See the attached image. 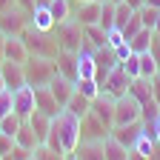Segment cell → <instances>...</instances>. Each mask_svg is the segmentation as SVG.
<instances>
[{
    "mask_svg": "<svg viewBox=\"0 0 160 160\" xmlns=\"http://www.w3.org/2000/svg\"><path fill=\"white\" fill-rule=\"evenodd\" d=\"M52 126H54V132L60 134V146H63L66 157H72L74 149H77V143H80V117L72 114L69 109H60L57 117L52 120Z\"/></svg>",
    "mask_w": 160,
    "mask_h": 160,
    "instance_id": "1",
    "label": "cell"
},
{
    "mask_svg": "<svg viewBox=\"0 0 160 160\" xmlns=\"http://www.w3.org/2000/svg\"><path fill=\"white\" fill-rule=\"evenodd\" d=\"M23 72H26V83L29 86H49V80L57 74V63H54V57L29 54L26 63H23Z\"/></svg>",
    "mask_w": 160,
    "mask_h": 160,
    "instance_id": "2",
    "label": "cell"
},
{
    "mask_svg": "<svg viewBox=\"0 0 160 160\" xmlns=\"http://www.w3.org/2000/svg\"><path fill=\"white\" fill-rule=\"evenodd\" d=\"M23 43L29 49V54H40V57H57L60 46H57V37H49V32H37L32 26H26L20 32Z\"/></svg>",
    "mask_w": 160,
    "mask_h": 160,
    "instance_id": "3",
    "label": "cell"
},
{
    "mask_svg": "<svg viewBox=\"0 0 160 160\" xmlns=\"http://www.w3.org/2000/svg\"><path fill=\"white\" fill-rule=\"evenodd\" d=\"M129 94L143 106V114H157V100H154V77H132Z\"/></svg>",
    "mask_w": 160,
    "mask_h": 160,
    "instance_id": "4",
    "label": "cell"
},
{
    "mask_svg": "<svg viewBox=\"0 0 160 160\" xmlns=\"http://www.w3.org/2000/svg\"><path fill=\"white\" fill-rule=\"evenodd\" d=\"M83 26L77 23L74 17L63 20V23H57V46L66 49V52H80V46H83Z\"/></svg>",
    "mask_w": 160,
    "mask_h": 160,
    "instance_id": "5",
    "label": "cell"
},
{
    "mask_svg": "<svg viewBox=\"0 0 160 160\" xmlns=\"http://www.w3.org/2000/svg\"><path fill=\"white\" fill-rule=\"evenodd\" d=\"M143 120V106L126 92L114 100V126H126V123H137Z\"/></svg>",
    "mask_w": 160,
    "mask_h": 160,
    "instance_id": "6",
    "label": "cell"
},
{
    "mask_svg": "<svg viewBox=\"0 0 160 160\" xmlns=\"http://www.w3.org/2000/svg\"><path fill=\"white\" fill-rule=\"evenodd\" d=\"M129 83H132V77L126 74L123 63H117V66H114V69L103 77L100 89H103V92H109L112 97H120V94H126V92H129Z\"/></svg>",
    "mask_w": 160,
    "mask_h": 160,
    "instance_id": "7",
    "label": "cell"
},
{
    "mask_svg": "<svg viewBox=\"0 0 160 160\" xmlns=\"http://www.w3.org/2000/svg\"><path fill=\"white\" fill-rule=\"evenodd\" d=\"M114 100H117V97H112L109 92H103V89H100V94L92 100V109H89L97 120H103L109 129L114 126Z\"/></svg>",
    "mask_w": 160,
    "mask_h": 160,
    "instance_id": "8",
    "label": "cell"
},
{
    "mask_svg": "<svg viewBox=\"0 0 160 160\" xmlns=\"http://www.w3.org/2000/svg\"><path fill=\"white\" fill-rule=\"evenodd\" d=\"M100 6H103V0H77V6L72 9V17L80 26L100 23Z\"/></svg>",
    "mask_w": 160,
    "mask_h": 160,
    "instance_id": "9",
    "label": "cell"
},
{
    "mask_svg": "<svg viewBox=\"0 0 160 160\" xmlns=\"http://www.w3.org/2000/svg\"><path fill=\"white\" fill-rule=\"evenodd\" d=\"M109 134V126L103 120H97L92 112L80 117V140H103Z\"/></svg>",
    "mask_w": 160,
    "mask_h": 160,
    "instance_id": "10",
    "label": "cell"
},
{
    "mask_svg": "<svg viewBox=\"0 0 160 160\" xmlns=\"http://www.w3.org/2000/svg\"><path fill=\"white\" fill-rule=\"evenodd\" d=\"M0 77H3V83L9 89H17L26 83V72H23V63H17V60H0Z\"/></svg>",
    "mask_w": 160,
    "mask_h": 160,
    "instance_id": "11",
    "label": "cell"
},
{
    "mask_svg": "<svg viewBox=\"0 0 160 160\" xmlns=\"http://www.w3.org/2000/svg\"><path fill=\"white\" fill-rule=\"evenodd\" d=\"M34 109H37V106H34V86H29V83L17 86V89H14V112L26 120Z\"/></svg>",
    "mask_w": 160,
    "mask_h": 160,
    "instance_id": "12",
    "label": "cell"
},
{
    "mask_svg": "<svg viewBox=\"0 0 160 160\" xmlns=\"http://www.w3.org/2000/svg\"><path fill=\"white\" fill-rule=\"evenodd\" d=\"M29 26L37 29V32H52L54 29V17H52L49 3H34V9L29 12Z\"/></svg>",
    "mask_w": 160,
    "mask_h": 160,
    "instance_id": "13",
    "label": "cell"
},
{
    "mask_svg": "<svg viewBox=\"0 0 160 160\" xmlns=\"http://www.w3.org/2000/svg\"><path fill=\"white\" fill-rule=\"evenodd\" d=\"M34 106H37V112H43V114H49V117H57V112L63 109V106L54 100V94H52L49 86H34Z\"/></svg>",
    "mask_w": 160,
    "mask_h": 160,
    "instance_id": "14",
    "label": "cell"
},
{
    "mask_svg": "<svg viewBox=\"0 0 160 160\" xmlns=\"http://www.w3.org/2000/svg\"><path fill=\"white\" fill-rule=\"evenodd\" d=\"M140 132H143V120H137V123H126V126H112V129H109V134H112L114 140H120L129 152H132V146H134V140L140 137Z\"/></svg>",
    "mask_w": 160,
    "mask_h": 160,
    "instance_id": "15",
    "label": "cell"
},
{
    "mask_svg": "<svg viewBox=\"0 0 160 160\" xmlns=\"http://www.w3.org/2000/svg\"><path fill=\"white\" fill-rule=\"evenodd\" d=\"M94 63H97V80L103 83V77L120 63V60H117V54H114L112 46H100V49H94Z\"/></svg>",
    "mask_w": 160,
    "mask_h": 160,
    "instance_id": "16",
    "label": "cell"
},
{
    "mask_svg": "<svg viewBox=\"0 0 160 160\" xmlns=\"http://www.w3.org/2000/svg\"><path fill=\"white\" fill-rule=\"evenodd\" d=\"M26 26H29V17H23L14 6L6 9V12H0V29H3L6 34H20Z\"/></svg>",
    "mask_w": 160,
    "mask_h": 160,
    "instance_id": "17",
    "label": "cell"
},
{
    "mask_svg": "<svg viewBox=\"0 0 160 160\" xmlns=\"http://www.w3.org/2000/svg\"><path fill=\"white\" fill-rule=\"evenodd\" d=\"M3 57H6V60H17V63H26L29 49H26V43H23V37H20V34H6Z\"/></svg>",
    "mask_w": 160,
    "mask_h": 160,
    "instance_id": "18",
    "label": "cell"
},
{
    "mask_svg": "<svg viewBox=\"0 0 160 160\" xmlns=\"http://www.w3.org/2000/svg\"><path fill=\"white\" fill-rule=\"evenodd\" d=\"M49 89H52V94H54V100L60 106H66L69 103V97H72V92H74V80H69V77H63V74H54L52 80H49Z\"/></svg>",
    "mask_w": 160,
    "mask_h": 160,
    "instance_id": "19",
    "label": "cell"
},
{
    "mask_svg": "<svg viewBox=\"0 0 160 160\" xmlns=\"http://www.w3.org/2000/svg\"><path fill=\"white\" fill-rule=\"evenodd\" d=\"M54 63H57V72L69 77V80H77V52H66V49H60L57 57H54Z\"/></svg>",
    "mask_w": 160,
    "mask_h": 160,
    "instance_id": "20",
    "label": "cell"
},
{
    "mask_svg": "<svg viewBox=\"0 0 160 160\" xmlns=\"http://www.w3.org/2000/svg\"><path fill=\"white\" fill-rule=\"evenodd\" d=\"M72 157H80V160H94V157H103V140H80Z\"/></svg>",
    "mask_w": 160,
    "mask_h": 160,
    "instance_id": "21",
    "label": "cell"
},
{
    "mask_svg": "<svg viewBox=\"0 0 160 160\" xmlns=\"http://www.w3.org/2000/svg\"><path fill=\"white\" fill-rule=\"evenodd\" d=\"M83 40L92 46V49H100V46H109V37H106V29L100 23H89L83 26Z\"/></svg>",
    "mask_w": 160,
    "mask_h": 160,
    "instance_id": "22",
    "label": "cell"
},
{
    "mask_svg": "<svg viewBox=\"0 0 160 160\" xmlns=\"http://www.w3.org/2000/svg\"><path fill=\"white\" fill-rule=\"evenodd\" d=\"M103 157H109V160H126V157H132V152L120 143V140H114L112 134H106L103 137Z\"/></svg>",
    "mask_w": 160,
    "mask_h": 160,
    "instance_id": "23",
    "label": "cell"
},
{
    "mask_svg": "<svg viewBox=\"0 0 160 160\" xmlns=\"http://www.w3.org/2000/svg\"><path fill=\"white\" fill-rule=\"evenodd\" d=\"M26 120H29V126L34 129V134L40 137V143H43L46 134H49V129H52V120H54V117H49V114H43V112H37V109H34Z\"/></svg>",
    "mask_w": 160,
    "mask_h": 160,
    "instance_id": "24",
    "label": "cell"
},
{
    "mask_svg": "<svg viewBox=\"0 0 160 160\" xmlns=\"http://www.w3.org/2000/svg\"><path fill=\"white\" fill-rule=\"evenodd\" d=\"M152 40H154V32L143 26L140 32H134V34L129 37V46H132V52L143 54V52H149V49H152Z\"/></svg>",
    "mask_w": 160,
    "mask_h": 160,
    "instance_id": "25",
    "label": "cell"
},
{
    "mask_svg": "<svg viewBox=\"0 0 160 160\" xmlns=\"http://www.w3.org/2000/svg\"><path fill=\"white\" fill-rule=\"evenodd\" d=\"M14 143H17V146H23V149H29V152H34V146L40 143V137H37V134H34V129L29 126V120H23V126L17 129Z\"/></svg>",
    "mask_w": 160,
    "mask_h": 160,
    "instance_id": "26",
    "label": "cell"
},
{
    "mask_svg": "<svg viewBox=\"0 0 160 160\" xmlns=\"http://www.w3.org/2000/svg\"><path fill=\"white\" fill-rule=\"evenodd\" d=\"M63 109H69V112H72V114H77V117H83V114H89V109H92V100L74 89V92H72V97H69V103H66Z\"/></svg>",
    "mask_w": 160,
    "mask_h": 160,
    "instance_id": "27",
    "label": "cell"
},
{
    "mask_svg": "<svg viewBox=\"0 0 160 160\" xmlns=\"http://www.w3.org/2000/svg\"><path fill=\"white\" fill-rule=\"evenodd\" d=\"M74 89H77L80 94H86L89 100H94V97L100 94V80H97V77H77V80H74Z\"/></svg>",
    "mask_w": 160,
    "mask_h": 160,
    "instance_id": "28",
    "label": "cell"
},
{
    "mask_svg": "<svg viewBox=\"0 0 160 160\" xmlns=\"http://www.w3.org/2000/svg\"><path fill=\"white\" fill-rule=\"evenodd\" d=\"M49 9H52L54 26H57V23H63V20L72 17V0H49Z\"/></svg>",
    "mask_w": 160,
    "mask_h": 160,
    "instance_id": "29",
    "label": "cell"
},
{
    "mask_svg": "<svg viewBox=\"0 0 160 160\" xmlns=\"http://www.w3.org/2000/svg\"><path fill=\"white\" fill-rule=\"evenodd\" d=\"M23 126V117H20L17 112H9L0 117V132H6V134H17V129Z\"/></svg>",
    "mask_w": 160,
    "mask_h": 160,
    "instance_id": "30",
    "label": "cell"
},
{
    "mask_svg": "<svg viewBox=\"0 0 160 160\" xmlns=\"http://www.w3.org/2000/svg\"><path fill=\"white\" fill-rule=\"evenodd\" d=\"M157 60H154V54L152 52H143L140 54V77H154L157 74Z\"/></svg>",
    "mask_w": 160,
    "mask_h": 160,
    "instance_id": "31",
    "label": "cell"
},
{
    "mask_svg": "<svg viewBox=\"0 0 160 160\" xmlns=\"http://www.w3.org/2000/svg\"><path fill=\"white\" fill-rule=\"evenodd\" d=\"M137 14H140V20H143V26H146V29H154L157 17H160V9H154V6H149V3H143V6L137 9Z\"/></svg>",
    "mask_w": 160,
    "mask_h": 160,
    "instance_id": "32",
    "label": "cell"
},
{
    "mask_svg": "<svg viewBox=\"0 0 160 160\" xmlns=\"http://www.w3.org/2000/svg\"><path fill=\"white\" fill-rule=\"evenodd\" d=\"M100 26H103L106 32L114 26V3L112 0H103V6H100Z\"/></svg>",
    "mask_w": 160,
    "mask_h": 160,
    "instance_id": "33",
    "label": "cell"
},
{
    "mask_svg": "<svg viewBox=\"0 0 160 160\" xmlns=\"http://www.w3.org/2000/svg\"><path fill=\"white\" fill-rule=\"evenodd\" d=\"M9 112H14V89L3 86L0 89V117L9 114Z\"/></svg>",
    "mask_w": 160,
    "mask_h": 160,
    "instance_id": "34",
    "label": "cell"
},
{
    "mask_svg": "<svg viewBox=\"0 0 160 160\" xmlns=\"http://www.w3.org/2000/svg\"><path fill=\"white\" fill-rule=\"evenodd\" d=\"M120 63H123V69H126L129 77H140V54L137 52H132L126 60H120Z\"/></svg>",
    "mask_w": 160,
    "mask_h": 160,
    "instance_id": "35",
    "label": "cell"
},
{
    "mask_svg": "<svg viewBox=\"0 0 160 160\" xmlns=\"http://www.w3.org/2000/svg\"><path fill=\"white\" fill-rule=\"evenodd\" d=\"M14 149V134H6V132H0V160H9Z\"/></svg>",
    "mask_w": 160,
    "mask_h": 160,
    "instance_id": "36",
    "label": "cell"
},
{
    "mask_svg": "<svg viewBox=\"0 0 160 160\" xmlns=\"http://www.w3.org/2000/svg\"><path fill=\"white\" fill-rule=\"evenodd\" d=\"M140 29H143V20H140V14L134 12V14H132V17L126 20V26H123V34H126V40H129V37H132L134 32H140Z\"/></svg>",
    "mask_w": 160,
    "mask_h": 160,
    "instance_id": "37",
    "label": "cell"
},
{
    "mask_svg": "<svg viewBox=\"0 0 160 160\" xmlns=\"http://www.w3.org/2000/svg\"><path fill=\"white\" fill-rule=\"evenodd\" d=\"M29 157H32V152H29V149H23V146H17V143H14L12 154H9V160H29Z\"/></svg>",
    "mask_w": 160,
    "mask_h": 160,
    "instance_id": "38",
    "label": "cell"
},
{
    "mask_svg": "<svg viewBox=\"0 0 160 160\" xmlns=\"http://www.w3.org/2000/svg\"><path fill=\"white\" fill-rule=\"evenodd\" d=\"M14 3H17V6H23V9H29V12H32V9H34V3H37V0H14Z\"/></svg>",
    "mask_w": 160,
    "mask_h": 160,
    "instance_id": "39",
    "label": "cell"
},
{
    "mask_svg": "<svg viewBox=\"0 0 160 160\" xmlns=\"http://www.w3.org/2000/svg\"><path fill=\"white\" fill-rule=\"evenodd\" d=\"M126 3H129L132 9H140V6H143V3H146V0H126Z\"/></svg>",
    "mask_w": 160,
    "mask_h": 160,
    "instance_id": "40",
    "label": "cell"
},
{
    "mask_svg": "<svg viewBox=\"0 0 160 160\" xmlns=\"http://www.w3.org/2000/svg\"><path fill=\"white\" fill-rule=\"evenodd\" d=\"M152 32H154V34L160 37V17H157V23H154V29H152Z\"/></svg>",
    "mask_w": 160,
    "mask_h": 160,
    "instance_id": "41",
    "label": "cell"
},
{
    "mask_svg": "<svg viewBox=\"0 0 160 160\" xmlns=\"http://www.w3.org/2000/svg\"><path fill=\"white\" fill-rule=\"evenodd\" d=\"M149 6H154V9H160V0H146Z\"/></svg>",
    "mask_w": 160,
    "mask_h": 160,
    "instance_id": "42",
    "label": "cell"
},
{
    "mask_svg": "<svg viewBox=\"0 0 160 160\" xmlns=\"http://www.w3.org/2000/svg\"><path fill=\"white\" fill-rule=\"evenodd\" d=\"M154 80H157V83H160V66H157V74H154Z\"/></svg>",
    "mask_w": 160,
    "mask_h": 160,
    "instance_id": "43",
    "label": "cell"
},
{
    "mask_svg": "<svg viewBox=\"0 0 160 160\" xmlns=\"http://www.w3.org/2000/svg\"><path fill=\"white\" fill-rule=\"evenodd\" d=\"M3 86H6V83H3V77H0V89H3Z\"/></svg>",
    "mask_w": 160,
    "mask_h": 160,
    "instance_id": "44",
    "label": "cell"
},
{
    "mask_svg": "<svg viewBox=\"0 0 160 160\" xmlns=\"http://www.w3.org/2000/svg\"><path fill=\"white\" fill-rule=\"evenodd\" d=\"M112 3H120V0H112Z\"/></svg>",
    "mask_w": 160,
    "mask_h": 160,
    "instance_id": "45",
    "label": "cell"
}]
</instances>
